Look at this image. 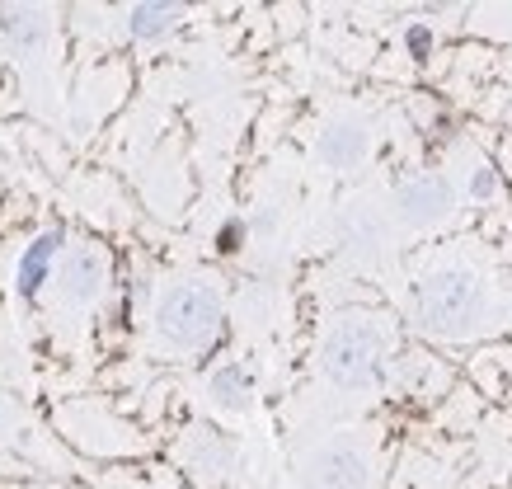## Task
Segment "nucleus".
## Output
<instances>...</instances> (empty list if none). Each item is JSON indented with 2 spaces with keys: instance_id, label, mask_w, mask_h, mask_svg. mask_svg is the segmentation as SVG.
<instances>
[{
  "instance_id": "13",
  "label": "nucleus",
  "mask_w": 512,
  "mask_h": 489,
  "mask_svg": "<svg viewBox=\"0 0 512 489\" xmlns=\"http://www.w3.org/2000/svg\"><path fill=\"white\" fill-rule=\"evenodd\" d=\"M249 245V217H226L217 226V254H226V259H235V254Z\"/></svg>"
},
{
  "instance_id": "6",
  "label": "nucleus",
  "mask_w": 512,
  "mask_h": 489,
  "mask_svg": "<svg viewBox=\"0 0 512 489\" xmlns=\"http://www.w3.org/2000/svg\"><path fill=\"white\" fill-rule=\"evenodd\" d=\"M451 207H456V189L447 174H409L395 184V212L409 226H437L451 217Z\"/></svg>"
},
{
  "instance_id": "8",
  "label": "nucleus",
  "mask_w": 512,
  "mask_h": 489,
  "mask_svg": "<svg viewBox=\"0 0 512 489\" xmlns=\"http://www.w3.org/2000/svg\"><path fill=\"white\" fill-rule=\"evenodd\" d=\"M367 151H372V132H367V123H357V118H339V123H329L315 137V156L329 170H357L367 160Z\"/></svg>"
},
{
  "instance_id": "14",
  "label": "nucleus",
  "mask_w": 512,
  "mask_h": 489,
  "mask_svg": "<svg viewBox=\"0 0 512 489\" xmlns=\"http://www.w3.org/2000/svg\"><path fill=\"white\" fill-rule=\"evenodd\" d=\"M404 48H409L414 62H428V57H433V29H428V24H409V29H404Z\"/></svg>"
},
{
  "instance_id": "11",
  "label": "nucleus",
  "mask_w": 512,
  "mask_h": 489,
  "mask_svg": "<svg viewBox=\"0 0 512 489\" xmlns=\"http://www.w3.org/2000/svg\"><path fill=\"white\" fill-rule=\"evenodd\" d=\"M47 33H52V24H47L43 10H0V43L15 57L38 52L47 43Z\"/></svg>"
},
{
  "instance_id": "3",
  "label": "nucleus",
  "mask_w": 512,
  "mask_h": 489,
  "mask_svg": "<svg viewBox=\"0 0 512 489\" xmlns=\"http://www.w3.org/2000/svg\"><path fill=\"white\" fill-rule=\"evenodd\" d=\"M480 311H484V292L475 283V273H466V269H437L414 292V320L428 334H442V339L470 334Z\"/></svg>"
},
{
  "instance_id": "15",
  "label": "nucleus",
  "mask_w": 512,
  "mask_h": 489,
  "mask_svg": "<svg viewBox=\"0 0 512 489\" xmlns=\"http://www.w3.org/2000/svg\"><path fill=\"white\" fill-rule=\"evenodd\" d=\"M494 189H498V174L494 170H480L475 179H470V198H489Z\"/></svg>"
},
{
  "instance_id": "9",
  "label": "nucleus",
  "mask_w": 512,
  "mask_h": 489,
  "mask_svg": "<svg viewBox=\"0 0 512 489\" xmlns=\"http://www.w3.org/2000/svg\"><path fill=\"white\" fill-rule=\"evenodd\" d=\"M207 395H212V405L226 414H245L254 405V395H259V381H254V367L245 363H217L207 372Z\"/></svg>"
},
{
  "instance_id": "1",
  "label": "nucleus",
  "mask_w": 512,
  "mask_h": 489,
  "mask_svg": "<svg viewBox=\"0 0 512 489\" xmlns=\"http://www.w3.org/2000/svg\"><path fill=\"white\" fill-rule=\"evenodd\" d=\"M151 330L179 353H207L226 330V301L212 283H170L151 306Z\"/></svg>"
},
{
  "instance_id": "10",
  "label": "nucleus",
  "mask_w": 512,
  "mask_h": 489,
  "mask_svg": "<svg viewBox=\"0 0 512 489\" xmlns=\"http://www.w3.org/2000/svg\"><path fill=\"white\" fill-rule=\"evenodd\" d=\"M184 5H156V0H146V5H132L123 19V29L132 43H165L179 24H184Z\"/></svg>"
},
{
  "instance_id": "16",
  "label": "nucleus",
  "mask_w": 512,
  "mask_h": 489,
  "mask_svg": "<svg viewBox=\"0 0 512 489\" xmlns=\"http://www.w3.org/2000/svg\"><path fill=\"white\" fill-rule=\"evenodd\" d=\"M5 424H10V419H5V410H0V442H5Z\"/></svg>"
},
{
  "instance_id": "12",
  "label": "nucleus",
  "mask_w": 512,
  "mask_h": 489,
  "mask_svg": "<svg viewBox=\"0 0 512 489\" xmlns=\"http://www.w3.org/2000/svg\"><path fill=\"white\" fill-rule=\"evenodd\" d=\"M188 466H193L202 480H221V475L235 466L231 438H221L217 428H198V433H193V442H188Z\"/></svg>"
},
{
  "instance_id": "7",
  "label": "nucleus",
  "mask_w": 512,
  "mask_h": 489,
  "mask_svg": "<svg viewBox=\"0 0 512 489\" xmlns=\"http://www.w3.org/2000/svg\"><path fill=\"white\" fill-rule=\"evenodd\" d=\"M311 485L315 489H372V452L357 442L339 438L311 457Z\"/></svg>"
},
{
  "instance_id": "5",
  "label": "nucleus",
  "mask_w": 512,
  "mask_h": 489,
  "mask_svg": "<svg viewBox=\"0 0 512 489\" xmlns=\"http://www.w3.org/2000/svg\"><path fill=\"white\" fill-rule=\"evenodd\" d=\"M66 245H71V236H66L62 221H47L43 231L19 250V264H15V292L19 301H38L43 297V287L52 283V273H57V264H62Z\"/></svg>"
},
{
  "instance_id": "2",
  "label": "nucleus",
  "mask_w": 512,
  "mask_h": 489,
  "mask_svg": "<svg viewBox=\"0 0 512 489\" xmlns=\"http://www.w3.org/2000/svg\"><path fill=\"white\" fill-rule=\"evenodd\" d=\"M320 372L339 391H372L386 372V339L367 316H339L320 339Z\"/></svg>"
},
{
  "instance_id": "4",
  "label": "nucleus",
  "mask_w": 512,
  "mask_h": 489,
  "mask_svg": "<svg viewBox=\"0 0 512 489\" xmlns=\"http://www.w3.org/2000/svg\"><path fill=\"white\" fill-rule=\"evenodd\" d=\"M109 254L104 245H94V240H76V245H66L62 264H57V287H62V301L66 306H94V301L104 297V287H109Z\"/></svg>"
}]
</instances>
